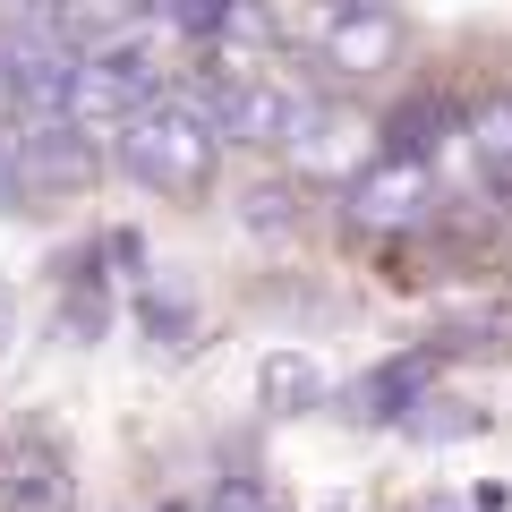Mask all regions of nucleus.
Wrapping results in <instances>:
<instances>
[{
  "label": "nucleus",
  "mask_w": 512,
  "mask_h": 512,
  "mask_svg": "<svg viewBox=\"0 0 512 512\" xmlns=\"http://www.w3.org/2000/svg\"><path fill=\"white\" fill-rule=\"evenodd\" d=\"M111 163L146 197H205L222 171V137L205 120V103L188 86H163L154 103H137L120 128H111Z\"/></svg>",
  "instance_id": "f257e3e1"
},
{
  "label": "nucleus",
  "mask_w": 512,
  "mask_h": 512,
  "mask_svg": "<svg viewBox=\"0 0 512 512\" xmlns=\"http://www.w3.org/2000/svg\"><path fill=\"white\" fill-rule=\"evenodd\" d=\"M402 9L393 0H308L299 9V52L333 77V86H367L402 60Z\"/></svg>",
  "instance_id": "f03ea898"
},
{
  "label": "nucleus",
  "mask_w": 512,
  "mask_h": 512,
  "mask_svg": "<svg viewBox=\"0 0 512 512\" xmlns=\"http://www.w3.org/2000/svg\"><path fill=\"white\" fill-rule=\"evenodd\" d=\"M171 77H163V60L146 52V43H103V52H77V94H69V128H120L137 103H154Z\"/></svg>",
  "instance_id": "7ed1b4c3"
},
{
  "label": "nucleus",
  "mask_w": 512,
  "mask_h": 512,
  "mask_svg": "<svg viewBox=\"0 0 512 512\" xmlns=\"http://www.w3.org/2000/svg\"><path fill=\"white\" fill-rule=\"evenodd\" d=\"M342 205L359 231H419L436 214V171L419 154H367L359 171L342 180Z\"/></svg>",
  "instance_id": "20e7f679"
},
{
  "label": "nucleus",
  "mask_w": 512,
  "mask_h": 512,
  "mask_svg": "<svg viewBox=\"0 0 512 512\" xmlns=\"http://www.w3.org/2000/svg\"><path fill=\"white\" fill-rule=\"evenodd\" d=\"M0 512H77L69 444L43 436V427H18L0 444Z\"/></svg>",
  "instance_id": "39448f33"
},
{
  "label": "nucleus",
  "mask_w": 512,
  "mask_h": 512,
  "mask_svg": "<svg viewBox=\"0 0 512 512\" xmlns=\"http://www.w3.org/2000/svg\"><path fill=\"white\" fill-rule=\"evenodd\" d=\"M9 163H18V188L26 197H77V188L103 171V154H94V137L86 128H69V120H43V128H18L9 137Z\"/></svg>",
  "instance_id": "423d86ee"
},
{
  "label": "nucleus",
  "mask_w": 512,
  "mask_h": 512,
  "mask_svg": "<svg viewBox=\"0 0 512 512\" xmlns=\"http://www.w3.org/2000/svg\"><path fill=\"white\" fill-rule=\"evenodd\" d=\"M146 18L137 0H43V26L77 52H103V43H128V26Z\"/></svg>",
  "instance_id": "0eeeda50"
},
{
  "label": "nucleus",
  "mask_w": 512,
  "mask_h": 512,
  "mask_svg": "<svg viewBox=\"0 0 512 512\" xmlns=\"http://www.w3.org/2000/svg\"><path fill=\"white\" fill-rule=\"evenodd\" d=\"M461 146H470L478 180L512 197V86L487 94V103H470V120H461Z\"/></svg>",
  "instance_id": "6e6552de"
},
{
  "label": "nucleus",
  "mask_w": 512,
  "mask_h": 512,
  "mask_svg": "<svg viewBox=\"0 0 512 512\" xmlns=\"http://www.w3.org/2000/svg\"><path fill=\"white\" fill-rule=\"evenodd\" d=\"M427 376H436V350H410V359H384L350 402H359V419H410L419 393H427Z\"/></svg>",
  "instance_id": "1a4fd4ad"
},
{
  "label": "nucleus",
  "mask_w": 512,
  "mask_h": 512,
  "mask_svg": "<svg viewBox=\"0 0 512 512\" xmlns=\"http://www.w3.org/2000/svg\"><path fill=\"white\" fill-rule=\"evenodd\" d=\"M256 402L282 410V419H299V410L325 402V367H316L308 350H265V367H256Z\"/></svg>",
  "instance_id": "9d476101"
},
{
  "label": "nucleus",
  "mask_w": 512,
  "mask_h": 512,
  "mask_svg": "<svg viewBox=\"0 0 512 512\" xmlns=\"http://www.w3.org/2000/svg\"><path fill=\"white\" fill-rule=\"evenodd\" d=\"M137 9H154L163 26H180V35H197V43H205V35H214V26L239 9V0H137Z\"/></svg>",
  "instance_id": "9b49d317"
},
{
  "label": "nucleus",
  "mask_w": 512,
  "mask_h": 512,
  "mask_svg": "<svg viewBox=\"0 0 512 512\" xmlns=\"http://www.w3.org/2000/svg\"><path fill=\"white\" fill-rule=\"evenodd\" d=\"M205 512H282V495L265 487V478H222V487H214V504H205Z\"/></svg>",
  "instance_id": "f8f14e48"
},
{
  "label": "nucleus",
  "mask_w": 512,
  "mask_h": 512,
  "mask_svg": "<svg viewBox=\"0 0 512 512\" xmlns=\"http://www.w3.org/2000/svg\"><path fill=\"white\" fill-rule=\"evenodd\" d=\"M248 231H291V188H248Z\"/></svg>",
  "instance_id": "ddd939ff"
},
{
  "label": "nucleus",
  "mask_w": 512,
  "mask_h": 512,
  "mask_svg": "<svg viewBox=\"0 0 512 512\" xmlns=\"http://www.w3.org/2000/svg\"><path fill=\"white\" fill-rule=\"evenodd\" d=\"M9 325H18V308H9V291H0V342H9Z\"/></svg>",
  "instance_id": "4468645a"
},
{
  "label": "nucleus",
  "mask_w": 512,
  "mask_h": 512,
  "mask_svg": "<svg viewBox=\"0 0 512 512\" xmlns=\"http://www.w3.org/2000/svg\"><path fill=\"white\" fill-rule=\"evenodd\" d=\"M0 120H9V69H0Z\"/></svg>",
  "instance_id": "2eb2a0df"
},
{
  "label": "nucleus",
  "mask_w": 512,
  "mask_h": 512,
  "mask_svg": "<svg viewBox=\"0 0 512 512\" xmlns=\"http://www.w3.org/2000/svg\"><path fill=\"white\" fill-rule=\"evenodd\" d=\"M9 9H18V0H9Z\"/></svg>",
  "instance_id": "dca6fc26"
}]
</instances>
